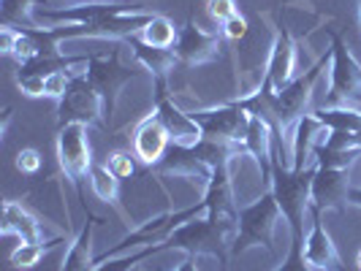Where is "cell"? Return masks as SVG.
Returning <instances> with one entry per match:
<instances>
[{"instance_id":"6da1fadb","label":"cell","mask_w":361,"mask_h":271,"mask_svg":"<svg viewBox=\"0 0 361 271\" xmlns=\"http://www.w3.org/2000/svg\"><path fill=\"white\" fill-rule=\"evenodd\" d=\"M331 63V49H326V54H321L312 65H310L305 73L293 76L286 87L269 95V98H258V92L253 95H245L242 103L250 114H258L264 117L271 127H277L283 136L288 133L290 127L296 125L305 114H307V103H310V95H312V87L315 82L321 79L324 68Z\"/></svg>"},{"instance_id":"7a4b0ae2","label":"cell","mask_w":361,"mask_h":271,"mask_svg":"<svg viewBox=\"0 0 361 271\" xmlns=\"http://www.w3.org/2000/svg\"><path fill=\"white\" fill-rule=\"evenodd\" d=\"M283 155V133L277 127H271V160H269V190L280 203V212L290 225V239H305V215L310 209V187L312 177L318 171L315 163H310L307 168L293 171L283 168L280 163Z\"/></svg>"},{"instance_id":"3957f363","label":"cell","mask_w":361,"mask_h":271,"mask_svg":"<svg viewBox=\"0 0 361 271\" xmlns=\"http://www.w3.org/2000/svg\"><path fill=\"white\" fill-rule=\"evenodd\" d=\"M239 222H223L215 217L204 215L182 222L174 234L166 239L169 250H185L188 255H215L226 266L231 255V241H234Z\"/></svg>"},{"instance_id":"277c9868","label":"cell","mask_w":361,"mask_h":271,"mask_svg":"<svg viewBox=\"0 0 361 271\" xmlns=\"http://www.w3.org/2000/svg\"><path fill=\"white\" fill-rule=\"evenodd\" d=\"M280 217L283 212H280V203L271 190L261 193V198L253 201L250 206H242L239 209V231L231 241V255L247 253L250 247H264L271 253V234H274V225Z\"/></svg>"},{"instance_id":"5b68a950","label":"cell","mask_w":361,"mask_h":271,"mask_svg":"<svg viewBox=\"0 0 361 271\" xmlns=\"http://www.w3.org/2000/svg\"><path fill=\"white\" fill-rule=\"evenodd\" d=\"M326 36L331 41V87L326 95V106L345 103L350 108L361 106V63L350 54L340 30L326 27Z\"/></svg>"},{"instance_id":"8992f818","label":"cell","mask_w":361,"mask_h":271,"mask_svg":"<svg viewBox=\"0 0 361 271\" xmlns=\"http://www.w3.org/2000/svg\"><path fill=\"white\" fill-rule=\"evenodd\" d=\"M71 122L98 125L101 130H106L104 103H101L98 92L92 90L90 79H87L85 71H73L71 82H68V90L57 101V127L71 125Z\"/></svg>"},{"instance_id":"52a82bcc","label":"cell","mask_w":361,"mask_h":271,"mask_svg":"<svg viewBox=\"0 0 361 271\" xmlns=\"http://www.w3.org/2000/svg\"><path fill=\"white\" fill-rule=\"evenodd\" d=\"M85 73L90 79L92 90L98 92L101 103H104V120H106V130L111 127V114L117 106V95L126 87L130 79H136V68L133 65H123L117 52L111 54H90V60L85 63Z\"/></svg>"},{"instance_id":"ba28073f","label":"cell","mask_w":361,"mask_h":271,"mask_svg":"<svg viewBox=\"0 0 361 271\" xmlns=\"http://www.w3.org/2000/svg\"><path fill=\"white\" fill-rule=\"evenodd\" d=\"M57 163H60V171L73 182L76 196L82 198V206L87 209L85 190H82V182H85V177H90V168H92L87 125L71 122V125L57 127ZM87 212H90V209H87Z\"/></svg>"},{"instance_id":"9c48e42d","label":"cell","mask_w":361,"mask_h":271,"mask_svg":"<svg viewBox=\"0 0 361 271\" xmlns=\"http://www.w3.org/2000/svg\"><path fill=\"white\" fill-rule=\"evenodd\" d=\"M190 117H193V122L199 125L201 139H217V141L242 144V136H245V125H247L250 111L245 108L242 98H239V101L223 103V106L196 111V114H190Z\"/></svg>"},{"instance_id":"30bf717a","label":"cell","mask_w":361,"mask_h":271,"mask_svg":"<svg viewBox=\"0 0 361 271\" xmlns=\"http://www.w3.org/2000/svg\"><path fill=\"white\" fill-rule=\"evenodd\" d=\"M152 106H155V114L161 117V122L166 125V130H169L171 144L190 146L201 139V130H199V125L193 122V117H190V114H185V111L174 103V98H171V92H169V76L155 79Z\"/></svg>"},{"instance_id":"8fae6325","label":"cell","mask_w":361,"mask_h":271,"mask_svg":"<svg viewBox=\"0 0 361 271\" xmlns=\"http://www.w3.org/2000/svg\"><path fill=\"white\" fill-rule=\"evenodd\" d=\"M293 68H296V49H293V38H290L288 27L280 22L277 25V36L271 44L269 63H267V73H264V82L258 87V98H269L280 87H286L290 79H293Z\"/></svg>"},{"instance_id":"7c38bea8","label":"cell","mask_w":361,"mask_h":271,"mask_svg":"<svg viewBox=\"0 0 361 271\" xmlns=\"http://www.w3.org/2000/svg\"><path fill=\"white\" fill-rule=\"evenodd\" d=\"M90 57H66V54H38L33 60L22 63L17 71V87L30 98H38L47 90V79L60 71H71L76 63H87Z\"/></svg>"},{"instance_id":"4fadbf2b","label":"cell","mask_w":361,"mask_h":271,"mask_svg":"<svg viewBox=\"0 0 361 271\" xmlns=\"http://www.w3.org/2000/svg\"><path fill=\"white\" fill-rule=\"evenodd\" d=\"M220 49H223V41L207 30H201L193 22V17H188V22L180 27V38L174 44L177 63H182V65H201V63L217 60Z\"/></svg>"},{"instance_id":"5bb4252c","label":"cell","mask_w":361,"mask_h":271,"mask_svg":"<svg viewBox=\"0 0 361 271\" xmlns=\"http://www.w3.org/2000/svg\"><path fill=\"white\" fill-rule=\"evenodd\" d=\"M348 171L345 168H318L310 187V203L315 209H334L337 215H345L348 209Z\"/></svg>"},{"instance_id":"9a60e30c","label":"cell","mask_w":361,"mask_h":271,"mask_svg":"<svg viewBox=\"0 0 361 271\" xmlns=\"http://www.w3.org/2000/svg\"><path fill=\"white\" fill-rule=\"evenodd\" d=\"M307 215L312 217V225H310V234L305 239V247H302V255L312 269L318 271H345L343 260L337 255V247L331 241V236L326 234L324 220H321V209H315L310 203Z\"/></svg>"},{"instance_id":"2e32d148","label":"cell","mask_w":361,"mask_h":271,"mask_svg":"<svg viewBox=\"0 0 361 271\" xmlns=\"http://www.w3.org/2000/svg\"><path fill=\"white\" fill-rule=\"evenodd\" d=\"M169 146H171V136H169V130H166V125H163L161 117L155 111L147 114L145 120L133 127V152L147 168L161 163Z\"/></svg>"},{"instance_id":"e0dca14e","label":"cell","mask_w":361,"mask_h":271,"mask_svg":"<svg viewBox=\"0 0 361 271\" xmlns=\"http://www.w3.org/2000/svg\"><path fill=\"white\" fill-rule=\"evenodd\" d=\"M149 171L155 174H180V177H196V179H209L212 168L207 163H201L190 146L185 144H171L166 149V155L161 158V163H155Z\"/></svg>"},{"instance_id":"ac0fdd59","label":"cell","mask_w":361,"mask_h":271,"mask_svg":"<svg viewBox=\"0 0 361 271\" xmlns=\"http://www.w3.org/2000/svg\"><path fill=\"white\" fill-rule=\"evenodd\" d=\"M3 236H17L19 241H44L41 239V222L36 215H30L17 201L3 203V222H0Z\"/></svg>"},{"instance_id":"d6986e66","label":"cell","mask_w":361,"mask_h":271,"mask_svg":"<svg viewBox=\"0 0 361 271\" xmlns=\"http://www.w3.org/2000/svg\"><path fill=\"white\" fill-rule=\"evenodd\" d=\"M126 44L133 49L136 63L152 73V79L169 76V71H174V65H177V54H174V49H155V46H147L145 41H139V36L126 38Z\"/></svg>"},{"instance_id":"ffe728a7","label":"cell","mask_w":361,"mask_h":271,"mask_svg":"<svg viewBox=\"0 0 361 271\" xmlns=\"http://www.w3.org/2000/svg\"><path fill=\"white\" fill-rule=\"evenodd\" d=\"M85 228L82 234L76 236L66 253V260H63V269L60 271H92L95 269V255H92V231H95V217L90 212H85Z\"/></svg>"},{"instance_id":"44dd1931","label":"cell","mask_w":361,"mask_h":271,"mask_svg":"<svg viewBox=\"0 0 361 271\" xmlns=\"http://www.w3.org/2000/svg\"><path fill=\"white\" fill-rule=\"evenodd\" d=\"M324 130V125L312 117V111L305 114L296 125H293V171H302L310 165V158H312V146L318 144L315 141V133Z\"/></svg>"},{"instance_id":"7402d4cb","label":"cell","mask_w":361,"mask_h":271,"mask_svg":"<svg viewBox=\"0 0 361 271\" xmlns=\"http://www.w3.org/2000/svg\"><path fill=\"white\" fill-rule=\"evenodd\" d=\"M312 117L324 125V130L340 133H361V111L350 106H321L312 111Z\"/></svg>"},{"instance_id":"603a6c76","label":"cell","mask_w":361,"mask_h":271,"mask_svg":"<svg viewBox=\"0 0 361 271\" xmlns=\"http://www.w3.org/2000/svg\"><path fill=\"white\" fill-rule=\"evenodd\" d=\"M63 241H66V236H54L49 241H19L17 250L8 255V263H11L14 269H22V271L36 269L38 260L49 253L52 247L63 244Z\"/></svg>"},{"instance_id":"cb8c5ba5","label":"cell","mask_w":361,"mask_h":271,"mask_svg":"<svg viewBox=\"0 0 361 271\" xmlns=\"http://www.w3.org/2000/svg\"><path fill=\"white\" fill-rule=\"evenodd\" d=\"M177 38H180V30L163 14H152L149 25L139 33V41H145L147 46H155V49H174Z\"/></svg>"},{"instance_id":"d4e9b609","label":"cell","mask_w":361,"mask_h":271,"mask_svg":"<svg viewBox=\"0 0 361 271\" xmlns=\"http://www.w3.org/2000/svg\"><path fill=\"white\" fill-rule=\"evenodd\" d=\"M106 168L120 182L133 179V177H147V174H149V168H147L145 163L136 158V152H130V149H114V152L109 155Z\"/></svg>"},{"instance_id":"484cf974","label":"cell","mask_w":361,"mask_h":271,"mask_svg":"<svg viewBox=\"0 0 361 271\" xmlns=\"http://www.w3.org/2000/svg\"><path fill=\"white\" fill-rule=\"evenodd\" d=\"M36 6H47V0H0V25L3 27H33L27 25L25 14L33 11Z\"/></svg>"},{"instance_id":"4316f807","label":"cell","mask_w":361,"mask_h":271,"mask_svg":"<svg viewBox=\"0 0 361 271\" xmlns=\"http://www.w3.org/2000/svg\"><path fill=\"white\" fill-rule=\"evenodd\" d=\"M90 184L92 190H95V196L101 201H106V203H111V206H120V179L109 171L106 165H95L92 163L90 168Z\"/></svg>"},{"instance_id":"83f0119b","label":"cell","mask_w":361,"mask_h":271,"mask_svg":"<svg viewBox=\"0 0 361 271\" xmlns=\"http://www.w3.org/2000/svg\"><path fill=\"white\" fill-rule=\"evenodd\" d=\"M302 247H305V239H290L288 258L283 260V266H277L274 271H318V269H312L307 260H305Z\"/></svg>"},{"instance_id":"f1b7e54d","label":"cell","mask_w":361,"mask_h":271,"mask_svg":"<svg viewBox=\"0 0 361 271\" xmlns=\"http://www.w3.org/2000/svg\"><path fill=\"white\" fill-rule=\"evenodd\" d=\"M17 168L27 177H38L47 165H44V158L38 149H22V152H17Z\"/></svg>"},{"instance_id":"f546056e","label":"cell","mask_w":361,"mask_h":271,"mask_svg":"<svg viewBox=\"0 0 361 271\" xmlns=\"http://www.w3.org/2000/svg\"><path fill=\"white\" fill-rule=\"evenodd\" d=\"M207 11L215 22L223 25V22H228L231 17L239 14V6H236V0H207Z\"/></svg>"},{"instance_id":"4dcf8cb0","label":"cell","mask_w":361,"mask_h":271,"mask_svg":"<svg viewBox=\"0 0 361 271\" xmlns=\"http://www.w3.org/2000/svg\"><path fill=\"white\" fill-rule=\"evenodd\" d=\"M220 33H223V38H228V41H242V38L247 36V22H245L242 14H236L228 22H223Z\"/></svg>"},{"instance_id":"1f68e13d","label":"cell","mask_w":361,"mask_h":271,"mask_svg":"<svg viewBox=\"0 0 361 271\" xmlns=\"http://www.w3.org/2000/svg\"><path fill=\"white\" fill-rule=\"evenodd\" d=\"M17 38H19L17 27H0V49L6 54H11L14 46H17Z\"/></svg>"},{"instance_id":"d6a6232c","label":"cell","mask_w":361,"mask_h":271,"mask_svg":"<svg viewBox=\"0 0 361 271\" xmlns=\"http://www.w3.org/2000/svg\"><path fill=\"white\" fill-rule=\"evenodd\" d=\"M348 203H353V206L361 209V187H350L348 190Z\"/></svg>"},{"instance_id":"836d02e7","label":"cell","mask_w":361,"mask_h":271,"mask_svg":"<svg viewBox=\"0 0 361 271\" xmlns=\"http://www.w3.org/2000/svg\"><path fill=\"white\" fill-rule=\"evenodd\" d=\"M177 271H199V269H196V255H188V258L180 263V269H177Z\"/></svg>"},{"instance_id":"e575fe53","label":"cell","mask_w":361,"mask_h":271,"mask_svg":"<svg viewBox=\"0 0 361 271\" xmlns=\"http://www.w3.org/2000/svg\"><path fill=\"white\" fill-rule=\"evenodd\" d=\"M356 266H359V271H361V250H359V255H356Z\"/></svg>"},{"instance_id":"d590c367","label":"cell","mask_w":361,"mask_h":271,"mask_svg":"<svg viewBox=\"0 0 361 271\" xmlns=\"http://www.w3.org/2000/svg\"><path fill=\"white\" fill-rule=\"evenodd\" d=\"M130 271H145V269H142V266H133V269H130Z\"/></svg>"},{"instance_id":"8d00e7d4","label":"cell","mask_w":361,"mask_h":271,"mask_svg":"<svg viewBox=\"0 0 361 271\" xmlns=\"http://www.w3.org/2000/svg\"><path fill=\"white\" fill-rule=\"evenodd\" d=\"M359 14H361V0H359Z\"/></svg>"}]
</instances>
